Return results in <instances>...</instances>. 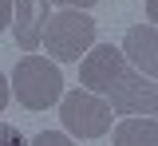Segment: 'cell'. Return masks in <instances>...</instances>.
Wrapping results in <instances>:
<instances>
[{"instance_id":"obj_5","label":"cell","mask_w":158,"mask_h":146,"mask_svg":"<svg viewBox=\"0 0 158 146\" xmlns=\"http://www.w3.org/2000/svg\"><path fill=\"white\" fill-rule=\"evenodd\" d=\"M123 67H127L123 51L111 47V43H99V47H91V51L83 55V63H79V83H83V91H91V95H107V87L118 79Z\"/></svg>"},{"instance_id":"obj_1","label":"cell","mask_w":158,"mask_h":146,"mask_svg":"<svg viewBox=\"0 0 158 146\" xmlns=\"http://www.w3.org/2000/svg\"><path fill=\"white\" fill-rule=\"evenodd\" d=\"M12 91L16 103H24L28 111H48L63 99V75L48 55H24L12 71Z\"/></svg>"},{"instance_id":"obj_4","label":"cell","mask_w":158,"mask_h":146,"mask_svg":"<svg viewBox=\"0 0 158 146\" xmlns=\"http://www.w3.org/2000/svg\"><path fill=\"white\" fill-rule=\"evenodd\" d=\"M107 107L115 115H131V119L142 115V119H150V115H158V83L146 79V75H138L127 63L118 71V79L107 87Z\"/></svg>"},{"instance_id":"obj_9","label":"cell","mask_w":158,"mask_h":146,"mask_svg":"<svg viewBox=\"0 0 158 146\" xmlns=\"http://www.w3.org/2000/svg\"><path fill=\"white\" fill-rule=\"evenodd\" d=\"M32 146H71V138H67V134H59V130H40Z\"/></svg>"},{"instance_id":"obj_10","label":"cell","mask_w":158,"mask_h":146,"mask_svg":"<svg viewBox=\"0 0 158 146\" xmlns=\"http://www.w3.org/2000/svg\"><path fill=\"white\" fill-rule=\"evenodd\" d=\"M0 146H28V142H24V134L12 123H0Z\"/></svg>"},{"instance_id":"obj_12","label":"cell","mask_w":158,"mask_h":146,"mask_svg":"<svg viewBox=\"0 0 158 146\" xmlns=\"http://www.w3.org/2000/svg\"><path fill=\"white\" fill-rule=\"evenodd\" d=\"M56 4H63V8H75V12H87V8H95L99 0H56Z\"/></svg>"},{"instance_id":"obj_11","label":"cell","mask_w":158,"mask_h":146,"mask_svg":"<svg viewBox=\"0 0 158 146\" xmlns=\"http://www.w3.org/2000/svg\"><path fill=\"white\" fill-rule=\"evenodd\" d=\"M12 28V0H0V32Z\"/></svg>"},{"instance_id":"obj_2","label":"cell","mask_w":158,"mask_h":146,"mask_svg":"<svg viewBox=\"0 0 158 146\" xmlns=\"http://www.w3.org/2000/svg\"><path fill=\"white\" fill-rule=\"evenodd\" d=\"M44 47L59 63H79V55H87L95 47V20L87 12H75V8L52 12L48 28H44Z\"/></svg>"},{"instance_id":"obj_3","label":"cell","mask_w":158,"mask_h":146,"mask_svg":"<svg viewBox=\"0 0 158 146\" xmlns=\"http://www.w3.org/2000/svg\"><path fill=\"white\" fill-rule=\"evenodd\" d=\"M59 119L63 126L75 134V138H103L111 123H115V111L107 107L103 95H91V91H71L59 99Z\"/></svg>"},{"instance_id":"obj_7","label":"cell","mask_w":158,"mask_h":146,"mask_svg":"<svg viewBox=\"0 0 158 146\" xmlns=\"http://www.w3.org/2000/svg\"><path fill=\"white\" fill-rule=\"evenodd\" d=\"M48 0H12V24H16V43L20 51L36 55L44 43V28H48Z\"/></svg>"},{"instance_id":"obj_13","label":"cell","mask_w":158,"mask_h":146,"mask_svg":"<svg viewBox=\"0 0 158 146\" xmlns=\"http://www.w3.org/2000/svg\"><path fill=\"white\" fill-rule=\"evenodd\" d=\"M8 95H12V87H8V79H4V75H0V111L8 107Z\"/></svg>"},{"instance_id":"obj_8","label":"cell","mask_w":158,"mask_h":146,"mask_svg":"<svg viewBox=\"0 0 158 146\" xmlns=\"http://www.w3.org/2000/svg\"><path fill=\"white\" fill-rule=\"evenodd\" d=\"M115 146H158V119H123L111 134Z\"/></svg>"},{"instance_id":"obj_14","label":"cell","mask_w":158,"mask_h":146,"mask_svg":"<svg viewBox=\"0 0 158 146\" xmlns=\"http://www.w3.org/2000/svg\"><path fill=\"white\" fill-rule=\"evenodd\" d=\"M146 20L158 28V0H146Z\"/></svg>"},{"instance_id":"obj_6","label":"cell","mask_w":158,"mask_h":146,"mask_svg":"<svg viewBox=\"0 0 158 146\" xmlns=\"http://www.w3.org/2000/svg\"><path fill=\"white\" fill-rule=\"evenodd\" d=\"M118 51H123V59L131 63L138 75H146V79L158 83V28L154 24H135V28H127Z\"/></svg>"}]
</instances>
